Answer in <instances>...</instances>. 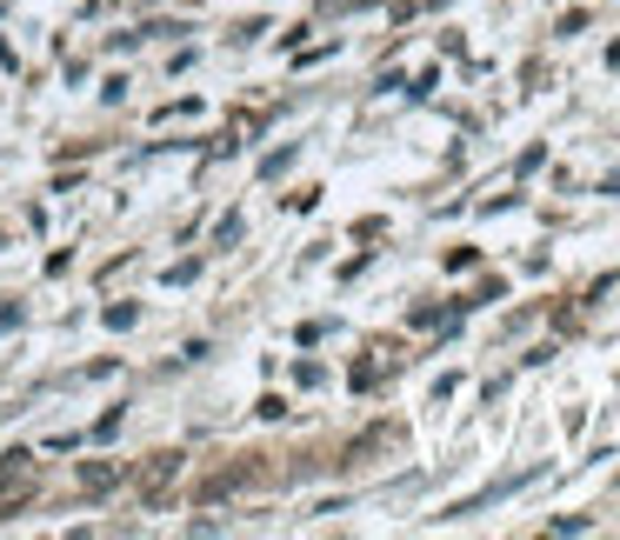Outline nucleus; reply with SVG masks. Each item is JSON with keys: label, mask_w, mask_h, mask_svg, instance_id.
I'll use <instances>...</instances> for the list:
<instances>
[{"label": "nucleus", "mask_w": 620, "mask_h": 540, "mask_svg": "<svg viewBox=\"0 0 620 540\" xmlns=\"http://www.w3.org/2000/svg\"><path fill=\"white\" fill-rule=\"evenodd\" d=\"M174 474H180V454H154L147 474H140V501H160V494L174 488Z\"/></svg>", "instance_id": "nucleus-3"}, {"label": "nucleus", "mask_w": 620, "mask_h": 540, "mask_svg": "<svg viewBox=\"0 0 620 540\" xmlns=\"http://www.w3.org/2000/svg\"><path fill=\"white\" fill-rule=\"evenodd\" d=\"M33 481H40L33 454H0V521H7V514H20V501L33 494Z\"/></svg>", "instance_id": "nucleus-1"}, {"label": "nucleus", "mask_w": 620, "mask_h": 540, "mask_svg": "<svg viewBox=\"0 0 620 540\" xmlns=\"http://www.w3.org/2000/svg\"><path fill=\"white\" fill-rule=\"evenodd\" d=\"M247 481H260V461H234V468H220L214 481H200V508L227 501V494H234V488H247Z\"/></svg>", "instance_id": "nucleus-2"}, {"label": "nucleus", "mask_w": 620, "mask_h": 540, "mask_svg": "<svg viewBox=\"0 0 620 540\" xmlns=\"http://www.w3.org/2000/svg\"><path fill=\"white\" fill-rule=\"evenodd\" d=\"M80 481H87V488H100V494H107V488H114V481H120V468H114V461H87V468H80Z\"/></svg>", "instance_id": "nucleus-4"}]
</instances>
